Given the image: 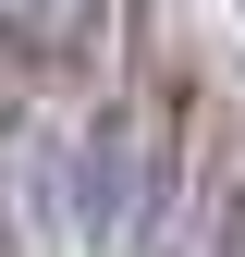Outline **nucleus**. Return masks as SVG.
<instances>
[{
	"instance_id": "1",
	"label": "nucleus",
	"mask_w": 245,
	"mask_h": 257,
	"mask_svg": "<svg viewBox=\"0 0 245 257\" xmlns=\"http://www.w3.org/2000/svg\"><path fill=\"white\" fill-rule=\"evenodd\" d=\"M135 220H147V122H135V98H98V122L74 147V233L122 245Z\"/></svg>"
},
{
	"instance_id": "2",
	"label": "nucleus",
	"mask_w": 245,
	"mask_h": 257,
	"mask_svg": "<svg viewBox=\"0 0 245 257\" xmlns=\"http://www.w3.org/2000/svg\"><path fill=\"white\" fill-rule=\"evenodd\" d=\"M13 13H25V25H37V13H49V0H13Z\"/></svg>"
}]
</instances>
